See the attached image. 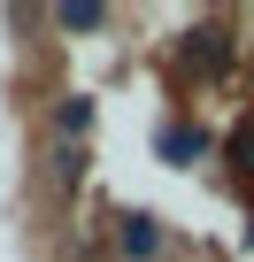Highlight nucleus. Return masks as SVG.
I'll list each match as a JSON object with an SVG mask.
<instances>
[{"instance_id": "1", "label": "nucleus", "mask_w": 254, "mask_h": 262, "mask_svg": "<svg viewBox=\"0 0 254 262\" xmlns=\"http://www.w3.org/2000/svg\"><path fill=\"white\" fill-rule=\"evenodd\" d=\"M116 247H123V262H162L170 231H162V216H147V208H123V216H116Z\"/></svg>"}, {"instance_id": "2", "label": "nucleus", "mask_w": 254, "mask_h": 262, "mask_svg": "<svg viewBox=\"0 0 254 262\" xmlns=\"http://www.w3.org/2000/svg\"><path fill=\"white\" fill-rule=\"evenodd\" d=\"M177 62H185L193 77H216V70H231V24H200V31H185Z\"/></svg>"}, {"instance_id": "3", "label": "nucleus", "mask_w": 254, "mask_h": 262, "mask_svg": "<svg viewBox=\"0 0 254 262\" xmlns=\"http://www.w3.org/2000/svg\"><path fill=\"white\" fill-rule=\"evenodd\" d=\"M85 131H93V100L85 93H62L54 100V139L62 147H85Z\"/></svg>"}, {"instance_id": "4", "label": "nucleus", "mask_w": 254, "mask_h": 262, "mask_svg": "<svg viewBox=\"0 0 254 262\" xmlns=\"http://www.w3.org/2000/svg\"><path fill=\"white\" fill-rule=\"evenodd\" d=\"M162 155H170V162H193V155H208V131H193V123H162Z\"/></svg>"}, {"instance_id": "5", "label": "nucleus", "mask_w": 254, "mask_h": 262, "mask_svg": "<svg viewBox=\"0 0 254 262\" xmlns=\"http://www.w3.org/2000/svg\"><path fill=\"white\" fill-rule=\"evenodd\" d=\"M54 24H62V31H100V24H108V8H93V0H70V8H54Z\"/></svg>"}]
</instances>
